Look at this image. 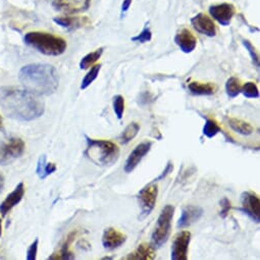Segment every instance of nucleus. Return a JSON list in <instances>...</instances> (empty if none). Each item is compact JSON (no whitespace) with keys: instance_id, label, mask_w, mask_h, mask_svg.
<instances>
[{"instance_id":"f257e3e1","label":"nucleus","mask_w":260,"mask_h":260,"mask_svg":"<svg viewBox=\"0 0 260 260\" xmlns=\"http://www.w3.org/2000/svg\"><path fill=\"white\" fill-rule=\"evenodd\" d=\"M0 106L4 114L16 121L31 122L39 119L45 110L44 102L40 96L16 87L0 89Z\"/></svg>"},{"instance_id":"f03ea898","label":"nucleus","mask_w":260,"mask_h":260,"mask_svg":"<svg viewBox=\"0 0 260 260\" xmlns=\"http://www.w3.org/2000/svg\"><path fill=\"white\" fill-rule=\"evenodd\" d=\"M18 80L26 90L38 96L53 94L60 84L58 69L46 64H32L23 66L18 72Z\"/></svg>"},{"instance_id":"7ed1b4c3","label":"nucleus","mask_w":260,"mask_h":260,"mask_svg":"<svg viewBox=\"0 0 260 260\" xmlns=\"http://www.w3.org/2000/svg\"><path fill=\"white\" fill-rule=\"evenodd\" d=\"M24 40L27 45L48 57H59L67 47L66 41L62 37L45 32H29Z\"/></svg>"},{"instance_id":"20e7f679","label":"nucleus","mask_w":260,"mask_h":260,"mask_svg":"<svg viewBox=\"0 0 260 260\" xmlns=\"http://www.w3.org/2000/svg\"><path fill=\"white\" fill-rule=\"evenodd\" d=\"M87 148L85 155L96 165L106 166L115 163L120 155V149L117 144L107 140L91 139L85 135Z\"/></svg>"},{"instance_id":"39448f33","label":"nucleus","mask_w":260,"mask_h":260,"mask_svg":"<svg viewBox=\"0 0 260 260\" xmlns=\"http://www.w3.org/2000/svg\"><path fill=\"white\" fill-rule=\"evenodd\" d=\"M175 214V206L168 204L161 210L158 216L155 229L151 236V242L154 248H159L168 242L172 232V221Z\"/></svg>"},{"instance_id":"423d86ee","label":"nucleus","mask_w":260,"mask_h":260,"mask_svg":"<svg viewBox=\"0 0 260 260\" xmlns=\"http://www.w3.org/2000/svg\"><path fill=\"white\" fill-rule=\"evenodd\" d=\"M25 142L20 138H10L0 142V165H7L25 152Z\"/></svg>"},{"instance_id":"0eeeda50","label":"nucleus","mask_w":260,"mask_h":260,"mask_svg":"<svg viewBox=\"0 0 260 260\" xmlns=\"http://www.w3.org/2000/svg\"><path fill=\"white\" fill-rule=\"evenodd\" d=\"M158 195V187L154 183H150L144 187L138 194L139 205L141 207L140 219H144L149 215L155 207Z\"/></svg>"},{"instance_id":"6e6552de","label":"nucleus","mask_w":260,"mask_h":260,"mask_svg":"<svg viewBox=\"0 0 260 260\" xmlns=\"http://www.w3.org/2000/svg\"><path fill=\"white\" fill-rule=\"evenodd\" d=\"M191 242V233L188 231H182L175 236L171 258L173 260H187L188 250Z\"/></svg>"},{"instance_id":"1a4fd4ad","label":"nucleus","mask_w":260,"mask_h":260,"mask_svg":"<svg viewBox=\"0 0 260 260\" xmlns=\"http://www.w3.org/2000/svg\"><path fill=\"white\" fill-rule=\"evenodd\" d=\"M241 204L242 207L239 210L247 214L256 224L260 221V200L253 192H243L241 195Z\"/></svg>"},{"instance_id":"9d476101","label":"nucleus","mask_w":260,"mask_h":260,"mask_svg":"<svg viewBox=\"0 0 260 260\" xmlns=\"http://www.w3.org/2000/svg\"><path fill=\"white\" fill-rule=\"evenodd\" d=\"M151 147H152V142L149 141L142 142L139 145H137L134 148V150L130 153V155L127 158L124 168L125 172L127 174L132 173L137 168V165L141 162V160L144 158V156H146V154L150 151Z\"/></svg>"},{"instance_id":"9b49d317","label":"nucleus","mask_w":260,"mask_h":260,"mask_svg":"<svg viewBox=\"0 0 260 260\" xmlns=\"http://www.w3.org/2000/svg\"><path fill=\"white\" fill-rule=\"evenodd\" d=\"M236 12L235 6L231 3H220L211 5L209 7V13L214 20L221 26H229L232 22Z\"/></svg>"},{"instance_id":"f8f14e48","label":"nucleus","mask_w":260,"mask_h":260,"mask_svg":"<svg viewBox=\"0 0 260 260\" xmlns=\"http://www.w3.org/2000/svg\"><path fill=\"white\" fill-rule=\"evenodd\" d=\"M91 4V0H54L53 7L66 13H78L86 11Z\"/></svg>"},{"instance_id":"ddd939ff","label":"nucleus","mask_w":260,"mask_h":260,"mask_svg":"<svg viewBox=\"0 0 260 260\" xmlns=\"http://www.w3.org/2000/svg\"><path fill=\"white\" fill-rule=\"evenodd\" d=\"M193 28L200 34L207 37H214L216 35V27L209 16L202 12L196 14L191 18Z\"/></svg>"},{"instance_id":"4468645a","label":"nucleus","mask_w":260,"mask_h":260,"mask_svg":"<svg viewBox=\"0 0 260 260\" xmlns=\"http://www.w3.org/2000/svg\"><path fill=\"white\" fill-rule=\"evenodd\" d=\"M25 185L24 183L18 184L15 189L6 196V198L0 204V213L2 216H6L7 213L20 203L25 195Z\"/></svg>"},{"instance_id":"2eb2a0df","label":"nucleus","mask_w":260,"mask_h":260,"mask_svg":"<svg viewBox=\"0 0 260 260\" xmlns=\"http://www.w3.org/2000/svg\"><path fill=\"white\" fill-rule=\"evenodd\" d=\"M127 241V236L115 228H106L102 235V245L107 250H115Z\"/></svg>"},{"instance_id":"dca6fc26","label":"nucleus","mask_w":260,"mask_h":260,"mask_svg":"<svg viewBox=\"0 0 260 260\" xmlns=\"http://www.w3.org/2000/svg\"><path fill=\"white\" fill-rule=\"evenodd\" d=\"M203 215V209L199 206L187 205L182 209L181 216L178 220V229H185L195 224Z\"/></svg>"},{"instance_id":"f3484780","label":"nucleus","mask_w":260,"mask_h":260,"mask_svg":"<svg viewBox=\"0 0 260 260\" xmlns=\"http://www.w3.org/2000/svg\"><path fill=\"white\" fill-rule=\"evenodd\" d=\"M175 42L184 53L193 52L197 46L196 37L190 30L186 28L180 30L177 33L175 37Z\"/></svg>"},{"instance_id":"a211bd4d","label":"nucleus","mask_w":260,"mask_h":260,"mask_svg":"<svg viewBox=\"0 0 260 260\" xmlns=\"http://www.w3.org/2000/svg\"><path fill=\"white\" fill-rule=\"evenodd\" d=\"M53 22L67 30H76L89 24L87 17H73V16H58L53 18Z\"/></svg>"},{"instance_id":"6ab92c4d","label":"nucleus","mask_w":260,"mask_h":260,"mask_svg":"<svg viewBox=\"0 0 260 260\" xmlns=\"http://www.w3.org/2000/svg\"><path fill=\"white\" fill-rule=\"evenodd\" d=\"M156 257L155 253V248L149 244H140L138 248L130 253L125 259H130V260H153Z\"/></svg>"},{"instance_id":"aec40b11","label":"nucleus","mask_w":260,"mask_h":260,"mask_svg":"<svg viewBox=\"0 0 260 260\" xmlns=\"http://www.w3.org/2000/svg\"><path fill=\"white\" fill-rule=\"evenodd\" d=\"M189 91L194 95L198 96H210L213 95L216 92L217 88L212 83H199V82H192L188 85Z\"/></svg>"},{"instance_id":"412c9836","label":"nucleus","mask_w":260,"mask_h":260,"mask_svg":"<svg viewBox=\"0 0 260 260\" xmlns=\"http://www.w3.org/2000/svg\"><path fill=\"white\" fill-rule=\"evenodd\" d=\"M228 122H229V126L231 127V129L234 130L235 132H237L240 135L249 136L253 134L254 132V128L252 127V125H250L249 123L245 121L236 119V118H229Z\"/></svg>"},{"instance_id":"4be33fe9","label":"nucleus","mask_w":260,"mask_h":260,"mask_svg":"<svg viewBox=\"0 0 260 260\" xmlns=\"http://www.w3.org/2000/svg\"><path fill=\"white\" fill-rule=\"evenodd\" d=\"M57 171V165L52 162H47V158L45 155L40 156L38 162H37L36 173L41 180L46 179L48 176L53 174Z\"/></svg>"},{"instance_id":"5701e85b","label":"nucleus","mask_w":260,"mask_h":260,"mask_svg":"<svg viewBox=\"0 0 260 260\" xmlns=\"http://www.w3.org/2000/svg\"><path fill=\"white\" fill-rule=\"evenodd\" d=\"M76 234H77L76 232L70 233L67 236L65 242L63 245L61 251L59 253H55L52 256H50L49 259H73V258H75V255H73L69 250V245L72 243L73 239H75V237H76Z\"/></svg>"},{"instance_id":"b1692460","label":"nucleus","mask_w":260,"mask_h":260,"mask_svg":"<svg viewBox=\"0 0 260 260\" xmlns=\"http://www.w3.org/2000/svg\"><path fill=\"white\" fill-rule=\"evenodd\" d=\"M103 50H104V48L101 47V48L96 49L95 51L90 52L87 55H85V57L80 62V65H79L80 68L81 69H87V68L91 67L97 61H99V59L101 58V55L103 53Z\"/></svg>"},{"instance_id":"393cba45","label":"nucleus","mask_w":260,"mask_h":260,"mask_svg":"<svg viewBox=\"0 0 260 260\" xmlns=\"http://www.w3.org/2000/svg\"><path fill=\"white\" fill-rule=\"evenodd\" d=\"M140 131V125L138 123H131L122 133L120 140L122 144H128L131 142L139 133Z\"/></svg>"},{"instance_id":"a878e982","label":"nucleus","mask_w":260,"mask_h":260,"mask_svg":"<svg viewBox=\"0 0 260 260\" xmlns=\"http://www.w3.org/2000/svg\"><path fill=\"white\" fill-rule=\"evenodd\" d=\"M220 132H221V128L219 127L217 122L215 120H213V119L206 118L205 124H204L203 130H202L203 135L210 139V138L215 137Z\"/></svg>"},{"instance_id":"bb28decb","label":"nucleus","mask_w":260,"mask_h":260,"mask_svg":"<svg viewBox=\"0 0 260 260\" xmlns=\"http://www.w3.org/2000/svg\"><path fill=\"white\" fill-rule=\"evenodd\" d=\"M101 65H93L91 67V69L88 71L87 75L84 77V79L82 80V84H81V89L82 90H85L87 89L93 82H94L98 75H99V71L101 69Z\"/></svg>"},{"instance_id":"cd10ccee","label":"nucleus","mask_w":260,"mask_h":260,"mask_svg":"<svg viewBox=\"0 0 260 260\" xmlns=\"http://www.w3.org/2000/svg\"><path fill=\"white\" fill-rule=\"evenodd\" d=\"M241 84L239 79L235 77H231L230 79L227 80L226 83V92L230 98H235L237 97L241 93Z\"/></svg>"},{"instance_id":"c85d7f7f","label":"nucleus","mask_w":260,"mask_h":260,"mask_svg":"<svg viewBox=\"0 0 260 260\" xmlns=\"http://www.w3.org/2000/svg\"><path fill=\"white\" fill-rule=\"evenodd\" d=\"M241 93L246 97V98H258L259 97V90L255 83L253 82H247L242 87H241Z\"/></svg>"},{"instance_id":"c756f323","label":"nucleus","mask_w":260,"mask_h":260,"mask_svg":"<svg viewBox=\"0 0 260 260\" xmlns=\"http://www.w3.org/2000/svg\"><path fill=\"white\" fill-rule=\"evenodd\" d=\"M113 106L117 118L122 120L125 113V98L122 95H116L113 99Z\"/></svg>"},{"instance_id":"7c9ffc66","label":"nucleus","mask_w":260,"mask_h":260,"mask_svg":"<svg viewBox=\"0 0 260 260\" xmlns=\"http://www.w3.org/2000/svg\"><path fill=\"white\" fill-rule=\"evenodd\" d=\"M152 39V33L150 28L148 27V25L145 26V28L142 30V32L140 34H138L135 37H132L131 40L133 42H138V43H147L149 42Z\"/></svg>"},{"instance_id":"2f4dec72","label":"nucleus","mask_w":260,"mask_h":260,"mask_svg":"<svg viewBox=\"0 0 260 260\" xmlns=\"http://www.w3.org/2000/svg\"><path fill=\"white\" fill-rule=\"evenodd\" d=\"M242 43H243L244 47L246 48V50L248 51V53H249V55H250V58H251V60H252V63H253V65H254V66H255L257 69H259V57H258V53H257L255 47L251 44L250 41L245 40V39L242 40Z\"/></svg>"},{"instance_id":"473e14b6","label":"nucleus","mask_w":260,"mask_h":260,"mask_svg":"<svg viewBox=\"0 0 260 260\" xmlns=\"http://www.w3.org/2000/svg\"><path fill=\"white\" fill-rule=\"evenodd\" d=\"M220 207H221V210L219 212V215L222 217V218H226L229 213H230V210L232 208V205H231V201L227 198V197H224L221 200H220Z\"/></svg>"},{"instance_id":"72a5a7b5","label":"nucleus","mask_w":260,"mask_h":260,"mask_svg":"<svg viewBox=\"0 0 260 260\" xmlns=\"http://www.w3.org/2000/svg\"><path fill=\"white\" fill-rule=\"evenodd\" d=\"M38 242L39 240L36 239L34 242L31 244L27 251V259L28 260H35L37 256V251H38Z\"/></svg>"},{"instance_id":"f704fd0d","label":"nucleus","mask_w":260,"mask_h":260,"mask_svg":"<svg viewBox=\"0 0 260 260\" xmlns=\"http://www.w3.org/2000/svg\"><path fill=\"white\" fill-rule=\"evenodd\" d=\"M173 171H174V165H173L172 161H169L168 164H166V166H165L164 171L159 175V177H157L156 179H154V180L152 181V183H156V182H158V181H160V180H163L164 178L168 177Z\"/></svg>"},{"instance_id":"c9c22d12","label":"nucleus","mask_w":260,"mask_h":260,"mask_svg":"<svg viewBox=\"0 0 260 260\" xmlns=\"http://www.w3.org/2000/svg\"><path fill=\"white\" fill-rule=\"evenodd\" d=\"M131 4H132V0H124L122 4V15L128 11Z\"/></svg>"},{"instance_id":"e433bc0d","label":"nucleus","mask_w":260,"mask_h":260,"mask_svg":"<svg viewBox=\"0 0 260 260\" xmlns=\"http://www.w3.org/2000/svg\"><path fill=\"white\" fill-rule=\"evenodd\" d=\"M3 186H4V177L1 173H0V192L2 191Z\"/></svg>"},{"instance_id":"4c0bfd02","label":"nucleus","mask_w":260,"mask_h":260,"mask_svg":"<svg viewBox=\"0 0 260 260\" xmlns=\"http://www.w3.org/2000/svg\"><path fill=\"white\" fill-rule=\"evenodd\" d=\"M2 235V224H1V218H0V237Z\"/></svg>"},{"instance_id":"58836bf2","label":"nucleus","mask_w":260,"mask_h":260,"mask_svg":"<svg viewBox=\"0 0 260 260\" xmlns=\"http://www.w3.org/2000/svg\"><path fill=\"white\" fill-rule=\"evenodd\" d=\"M2 129V118H1V116H0V130H1Z\"/></svg>"},{"instance_id":"ea45409f","label":"nucleus","mask_w":260,"mask_h":260,"mask_svg":"<svg viewBox=\"0 0 260 260\" xmlns=\"http://www.w3.org/2000/svg\"><path fill=\"white\" fill-rule=\"evenodd\" d=\"M103 259H111V257H104Z\"/></svg>"}]
</instances>
